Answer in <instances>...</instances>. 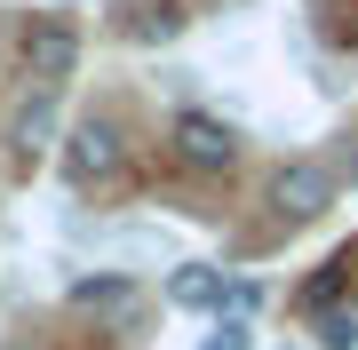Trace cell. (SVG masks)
<instances>
[{
    "mask_svg": "<svg viewBox=\"0 0 358 350\" xmlns=\"http://www.w3.org/2000/svg\"><path fill=\"white\" fill-rule=\"evenodd\" d=\"M334 199H343V175H334L327 159H310V152L279 159V168H271V183H263V207H271V223H319Z\"/></svg>",
    "mask_w": 358,
    "mask_h": 350,
    "instance_id": "cell-1",
    "label": "cell"
},
{
    "mask_svg": "<svg viewBox=\"0 0 358 350\" xmlns=\"http://www.w3.org/2000/svg\"><path fill=\"white\" fill-rule=\"evenodd\" d=\"M120 168H128V136H120L112 112H88L64 128V183L72 191H96V183H112Z\"/></svg>",
    "mask_w": 358,
    "mask_h": 350,
    "instance_id": "cell-2",
    "label": "cell"
},
{
    "mask_svg": "<svg viewBox=\"0 0 358 350\" xmlns=\"http://www.w3.org/2000/svg\"><path fill=\"white\" fill-rule=\"evenodd\" d=\"M16 56H24V80L32 88H64V80L80 72V24L64 8H40L32 24H24V40H16Z\"/></svg>",
    "mask_w": 358,
    "mask_h": 350,
    "instance_id": "cell-3",
    "label": "cell"
},
{
    "mask_svg": "<svg viewBox=\"0 0 358 350\" xmlns=\"http://www.w3.org/2000/svg\"><path fill=\"white\" fill-rule=\"evenodd\" d=\"M167 143H176V159L192 175H231L239 168V128H231V119H215V112H176V128H167Z\"/></svg>",
    "mask_w": 358,
    "mask_h": 350,
    "instance_id": "cell-4",
    "label": "cell"
},
{
    "mask_svg": "<svg viewBox=\"0 0 358 350\" xmlns=\"http://www.w3.org/2000/svg\"><path fill=\"white\" fill-rule=\"evenodd\" d=\"M56 96H64V88H32L24 104L8 112V152L24 159V168H32L40 152H56V143H64V112H56Z\"/></svg>",
    "mask_w": 358,
    "mask_h": 350,
    "instance_id": "cell-5",
    "label": "cell"
},
{
    "mask_svg": "<svg viewBox=\"0 0 358 350\" xmlns=\"http://www.w3.org/2000/svg\"><path fill=\"white\" fill-rule=\"evenodd\" d=\"M192 16H183V0H120L112 8V32L128 40V48H167Z\"/></svg>",
    "mask_w": 358,
    "mask_h": 350,
    "instance_id": "cell-6",
    "label": "cell"
},
{
    "mask_svg": "<svg viewBox=\"0 0 358 350\" xmlns=\"http://www.w3.org/2000/svg\"><path fill=\"white\" fill-rule=\"evenodd\" d=\"M167 302H176V311H223L231 279L215 271V263H176V271H167Z\"/></svg>",
    "mask_w": 358,
    "mask_h": 350,
    "instance_id": "cell-7",
    "label": "cell"
},
{
    "mask_svg": "<svg viewBox=\"0 0 358 350\" xmlns=\"http://www.w3.org/2000/svg\"><path fill=\"white\" fill-rule=\"evenodd\" d=\"M72 311H96V319H128V311H136V279H120V271L72 279Z\"/></svg>",
    "mask_w": 358,
    "mask_h": 350,
    "instance_id": "cell-8",
    "label": "cell"
},
{
    "mask_svg": "<svg viewBox=\"0 0 358 350\" xmlns=\"http://www.w3.org/2000/svg\"><path fill=\"white\" fill-rule=\"evenodd\" d=\"M319 350H358V302L350 311H319Z\"/></svg>",
    "mask_w": 358,
    "mask_h": 350,
    "instance_id": "cell-9",
    "label": "cell"
},
{
    "mask_svg": "<svg viewBox=\"0 0 358 350\" xmlns=\"http://www.w3.org/2000/svg\"><path fill=\"white\" fill-rule=\"evenodd\" d=\"M199 350H255V319H215V335Z\"/></svg>",
    "mask_w": 358,
    "mask_h": 350,
    "instance_id": "cell-10",
    "label": "cell"
}]
</instances>
